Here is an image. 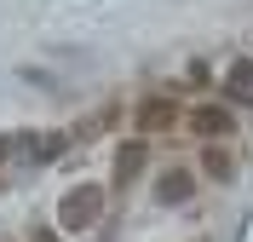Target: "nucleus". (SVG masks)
<instances>
[{"label":"nucleus","instance_id":"nucleus-1","mask_svg":"<svg viewBox=\"0 0 253 242\" xmlns=\"http://www.w3.org/2000/svg\"><path fill=\"white\" fill-rule=\"evenodd\" d=\"M104 219V185H75V191H63L58 202V225L63 231H92Z\"/></svg>","mask_w":253,"mask_h":242},{"label":"nucleus","instance_id":"nucleus-2","mask_svg":"<svg viewBox=\"0 0 253 242\" xmlns=\"http://www.w3.org/2000/svg\"><path fill=\"white\" fill-rule=\"evenodd\" d=\"M230 127H236V121H230L224 104H196V110H190V133H202V139H224Z\"/></svg>","mask_w":253,"mask_h":242},{"label":"nucleus","instance_id":"nucleus-3","mask_svg":"<svg viewBox=\"0 0 253 242\" xmlns=\"http://www.w3.org/2000/svg\"><path fill=\"white\" fill-rule=\"evenodd\" d=\"M144 167H150V145H144V139H126V145L115 150V179H121V185H132Z\"/></svg>","mask_w":253,"mask_h":242},{"label":"nucleus","instance_id":"nucleus-4","mask_svg":"<svg viewBox=\"0 0 253 242\" xmlns=\"http://www.w3.org/2000/svg\"><path fill=\"white\" fill-rule=\"evenodd\" d=\"M190 196H196V173H161L156 179V202L161 208H184Z\"/></svg>","mask_w":253,"mask_h":242},{"label":"nucleus","instance_id":"nucleus-5","mask_svg":"<svg viewBox=\"0 0 253 242\" xmlns=\"http://www.w3.org/2000/svg\"><path fill=\"white\" fill-rule=\"evenodd\" d=\"M173 121H178L173 98H144L138 104V133H161V127H173Z\"/></svg>","mask_w":253,"mask_h":242},{"label":"nucleus","instance_id":"nucleus-6","mask_svg":"<svg viewBox=\"0 0 253 242\" xmlns=\"http://www.w3.org/2000/svg\"><path fill=\"white\" fill-rule=\"evenodd\" d=\"M202 173H207V179H219V185H224V179H236V161L224 156V150H213V145H207V156H202Z\"/></svg>","mask_w":253,"mask_h":242},{"label":"nucleus","instance_id":"nucleus-7","mask_svg":"<svg viewBox=\"0 0 253 242\" xmlns=\"http://www.w3.org/2000/svg\"><path fill=\"white\" fill-rule=\"evenodd\" d=\"M224 81H230V93H253V58H236L224 69Z\"/></svg>","mask_w":253,"mask_h":242},{"label":"nucleus","instance_id":"nucleus-8","mask_svg":"<svg viewBox=\"0 0 253 242\" xmlns=\"http://www.w3.org/2000/svg\"><path fill=\"white\" fill-rule=\"evenodd\" d=\"M58 150H63V139H58V133H52V139H41V145H35V156H41V161H52V156H58Z\"/></svg>","mask_w":253,"mask_h":242},{"label":"nucleus","instance_id":"nucleus-9","mask_svg":"<svg viewBox=\"0 0 253 242\" xmlns=\"http://www.w3.org/2000/svg\"><path fill=\"white\" fill-rule=\"evenodd\" d=\"M29 242H63V237H58L52 225H29Z\"/></svg>","mask_w":253,"mask_h":242},{"label":"nucleus","instance_id":"nucleus-10","mask_svg":"<svg viewBox=\"0 0 253 242\" xmlns=\"http://www.w3.org/2000/svg\"><path fill=\"white\" fill-rule=\"evenodd\" d=\"M6 156H12V139H0V161H6Z\"/></svg>","mask_w":253,"mask_h":242}]
</instances>
